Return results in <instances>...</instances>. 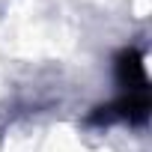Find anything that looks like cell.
Wrapping results in <instances>:
<instances>
[{"mask_svg": "<svg viewBox=\"0 0 152 152\" xmlns=\"http://www.w3.org/2000/svg\"><path fill=\"white\" fill-rule=\"evenodd\" d=\"M149 116V90H137V93H122L116 102L99 107V113H93V122L110 125V122H128V125H140Z\"/></svg>", "mask_w": 152, "mask_h": 152, "instance_id": "obj_1", "label": "cell"}, {"mask_svg": "<svg viewBox=\"0 0 152 152\" xmlns=\"http://www.w3.org/2000/svg\"><path fill=\"white\" fill-rule=\"evenodd\" d=\"M116 84L125 93H137V90H149V78H146V63L143 54L137 48H125L116 57Z\"/></svg>", "mask_w": 152, "mask_h": 152, "instance_id": "obj_2", "label": "cell"}]
</instances>
